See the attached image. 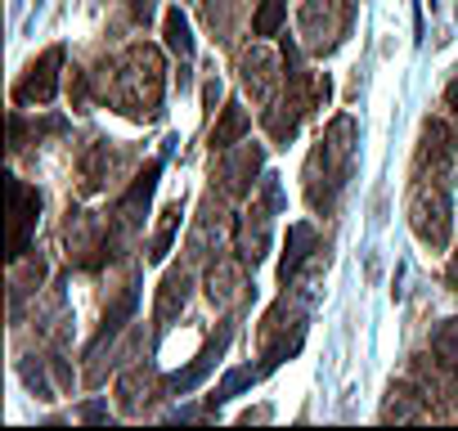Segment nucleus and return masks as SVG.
I'll list each match as a JSON object with an SVG mask.
<instances>
[{
	"label": "nucleus",
	"instance_id": "nucleus-1",
	"mask_svg": "<svg viewBox=\"0 0 458 431\" xmlns=\"http://www.w3.org/2000/svg\"><path fill=\"white\" fill-rule=\"evenodd\" d=\"M113 104L131 117H157V104H162V59H157V50H148V46L126 50Z\"/></svg>",
	"mask_w": 458,
	"mask_h": 431
},
{
	"label": "nucleus",
	"instance_id": "nucleus-2",
	"mask_svg": "<svg viewBox=\"0 0 458 431\" xmlns=\"http://www.w3.org/2000/svg\"><path fill=\"white\" fill-rule=\"evenodd\" d=\"M413 230H418L422 243L445 248V239H449V189L445 184H436V193L418 189V198H413Z\"/></svg>",
	"mask_w": 458,
	"mask_h": 431
},
{
	"label": "nucleus",
	"instance_id": "nucleus-3",
	"mask_svg": "<svg viewBox=\"0 0 458 431\" xmlns=\"http://www.w3.org/2000/svg\"><path fill=\"white\" fill-rule=\"evenodd\" d=\"M59 68H64V50L55 46L23 72V81L14 86V104H50L59 90Z\"/></svg>",
	"mask_w": 458,
	"mask_h": 431
},
{
	"label": "nucleus",
	"instance_id": "nucleus-4",
	"mask_svg": "<svg viewBox=\"0 0 458 431\" xmlns=\"http://www.w3.org/2000/svg\"><path fill=\"white\" fill-rule=\"evenodd\" d=\"M37 207H41V198L23 180H10V211H14V221H10V257L14 261L28 252V234L37 225Z\"/></svg>",
	"mask_w": 458,
	"mask_h": 431
},
{
	"label": "nucleus",
	"instance_id": "nucleus-5",
	"mask_svg": "<svg viewBox=\"0 0 458 431\" xmlns=\"http://www.w3.org/2000/svg\"><path fill=\"white\" fill-rule=\"evenodd\" d=\"M157 175H162V162H148V166L135 175V184L122 193V202H117V225H122V230H135V225L144 221V207H148V198H153Z\"/></svg>",
	"mask_w": 458,
	"mask_h": 431
},
{
	"label": "nucleus",
	"instance_id": "nucleus-6",
	"mask_svg": "<svg viewBox=\"0 0 458 431\" xmlns=\"http://www.w3.org/2000/svg\"><path fill=\"white\" fill-rule=\"evenodd\" d=\"M248 126H252V122H248V113H243L239 104H225V108H220V122H216V131H211V148H216V153H229V148L248 135Z\"/></svg>",
	"mask_w": 458,
	"mask_h": 431
},
{
	"label": "nucleus",
	"instance_id": "nucleus-7",
	"mask_svg": "<svg viewBox=\"0 0 458 431\" xmlns=\"http://www.w3.org/2000/svg\"><path fill=\"white\" fill-rule=\"evenodd\" d=\"M229 333H234V328H229V324H220V333L207 342V351L198 355V364H193V368H184V373H175V377H171V386H175V391H189V386H193V382H198V377H202V373H207L216 359H220V351H225Z\"/></svg>",
	"mask_w": 458,
	"mask_h": 431
},
{
	"label": "nucleus",
	"instance_id": "nucleus-8",
	"mask_svg": "<svg viewBox=\"0 0 458 431\" xmlns=\"http://www.w3.org/2000/svg\"><path fill=\"white\" fill-rule=\"evenodd\" d=\"M310 248H315V230L310 225H293L288 230V252H284V270H279V279L288 283L301 266H306V257H310Z\"/></svg>",
	"mask_w": 458,
	"mask_h": 431
},
{
	"label": "nucleus",
	"instance_id": "nucleus-9",
	"mask_svg": "<svg viewBox=\"0 0 458 431\" xmlns=\"http://www.w3.org/2000/svg\"><path fill=\"white\" fill-rule=\"evenodd\" d=\"M257 166H261V148H257V144H248L239 157H225L220 180H225L229 189H234V193H248V180H243V175H252Z\"/></svg>",
	"mask_w": 458,
	"mask_h": 431
},
{
	"label": "nucleus",
	"instance_id": "nucleus-10",
	"mask_svg": "<svg viewBox=\"0 0 458 431\" xmlns=\"http://www.w3.org/2000/svg\"><path fill=\"white\" fill-rule=\"evenodd\" d=\"M270 77H275V59H270L261 46H257L252 55H243V81H248L261 99L270 95Z\"/></svg>",
	"mask_w": 458,
	"mask_h": 431
},
{
	"label": "nucleus",
	"instance_id": "nucleus-11",
	"mask_svg": "<svg viewBox=\"0 0 458 431\" xmlns=\"http://www.w3.org/2000/svg\"><path fill=\"white\" fill-rule=\"evenodd\" d=\"M162 32H166V46L180 55V59H189L193 55V37H189V19L180 14V5H171L166 10V19H162Z\"/></svg>",
	"mask_w": 458,
	"mask_h": 431
},
{
	"label": "nucleus",
	"instance_id": "nucleus-12",
	"mask_svg": "<svg viewBox=\"0 0 458 431\" xmlns=\"http://www.w3.org/2000/svg\"><path fill=\"white\" fill-rule=\"evenodd\" d=\"M184 292H189V275H171L166 283H162V297H157V324H166L171 315H175V306H184Z\"/></svg>",
	"mask_w": 458,
	"mask_h": 431
},
{
	"label": "nucleus",
	"instance_id": "nucleus-13",
	"mask_svg": "<svg viewBox=\"0 0 458 431\" xmlns=\"http://www.w3.org/2000/svg\"><path fill=\"white\" fill-rule=\"evenodd\" d=\"M284 14H288V0H261V10L252 19V32L257 37H275L279 23H284Z\"/></svg>",
	"mask_w": 458,
	"mask_h": 431
},
{
	"label": "nucleus",
	"instance_id": "nucleus-14",
	"mask_svg": "<svg viewBox=\"0 0 458 431\" xmlns=\"http://www.w3.org/2000/svg\"><path fill=\"white\" fill-rule=\"evenodd\" d=\"M257 377H261V368H234V373H229V377L211 391V400H207V404H225L229 395H239V391H243V386H252Z\"/></svg>",
	"mask_w": 458,
	"mask_h": 431
},
{
	"label": "nucleus",
	"instance_id": "nucleus-15",
	"mask_svg": "<svg viewBox=\"0 0 458 431\" xmlns=\"http://www.w3.org/2000/svg\"><path fill=\"white\" fill-rule=\"evenodd\" d=\"M234 283H239V270H234V266H211V275H207L211 301H225L229 292H234Z\"/></svg>",
	"mask_w": 458,
	"mask_h": 431
},
{
	"label": "nucleus",
	"instance_id": "nucleus-16",
	"mask_svg": "<svg viewBox=\"0 0 458 431\" xmlns=\"http://www.w3.org/2000/svg\"><path fill=\"white\" fill-rule=\"evenodd\" d=\"M175 225H180V202H171V207H166V221H162V230H157V239H153V252H148V261H162V257H166Z\"/></svg>",
	"mask_w": 458,
	"mask_h": 431
},
{
	"label": "nucleus",
	"instance_id": "nucleus-17",
	"mask_svg": "<svg viewBox=\"0 0 458 431\" xmlns=\"http://www.w3.org/2000/svg\"><path fill=\"white\" fill-rule=\"evenodd\" d=\"M131 14H135L140 23H148V19H153V0H131Z\"/></svg>",
	"mask_w": 458,
	"mask_h": 431
},
{
	"label": "nucleus",
	"instance_id": "nucleus-18",
	"mask_svg": "<svg viewBox=\"0 0 458 431\" xmlns=\"http://www.w3.org/2000/svg\"><path fill=\"white\" fill-rule=\"evenodd\" d=\"M202 99H207V108H216V99H220V81H207V86H202Z\"/></svg>",
	"mask_w": 458,
	"mask_h": 431
},
{
	"label": "nucleus",
	"instance_id": "nucleus-19",
	"mask_svg": "<svg viewBox=\"0 0 458 431\" xmlns=\"http://www.w3.org/2000/svg\"><path fill=\"white\" fill-rule=\"evenodd\" d=\"M449 283L458 288V252H454V266H449Z\"/></svg>",
	"mask_w": 458,
	"mask_h": 431
}]
</instances>
